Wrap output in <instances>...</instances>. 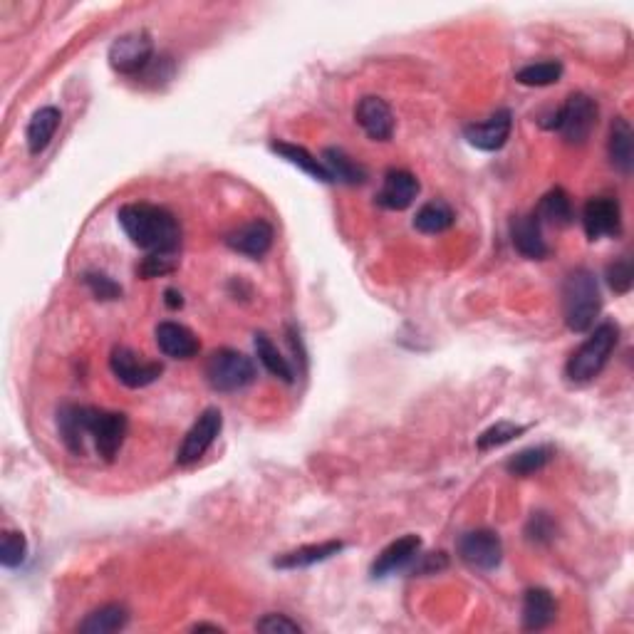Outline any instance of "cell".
I'll use <instances>...</instances> for the list:
<instances>
[{
    "instance_id": "cell-1",
    "label": "cell",
    "mask_w": 634,
    "mask_h": 634,
    "mask_svg": "<svg viewBox=\"0 0 634 634\" xmlns=\"http://www.w3.org/2000/svg\"><path fill=\"white\" fill-rule=\"evenodd\" d=\"M119 226L129 241L147 251V256H176L181 246V226L174 213L154 204H127L117 213Z\"/></svg>"
},
{
    "instance_id": "cell-2",
    "label": "cell",
    "mask_w": 634,
    "mask_h": 634,
    "mask_svg": "<svg viewBox=\"0 0 634 634\" xmlns=\"http://www.w3.org/2000/svg\"><path fill=\"white\" fill-rule=\"evenodd\" d=\"M602 298L595 273L575 268L563 283V315L565 325L573 332H587L600 315Z\"/></svg>"
},
{
    "instance_id": "cell-3",
    "label": "cell",
    "mask_w": 634,
    "mask_h": 634,
    "mask_svg": "<svg viewBox=\"0 0 634 634\" xmlns=\"http://www.w3.org/2000/svg\"><path fill=\"white\" fill-rule=\"evenodd\" d=\"M617 340H620V327H617L615 322H602V325H597L595 332H592L578 350L570 355L568 365H565V374H568L570 382H592L597 374L605 370L607 362H610V355L615 352Z\"/></svg>"
},
{
    "instance_id": "cell-4",
    "label": "cell",
    "mask_w": 634,
    "mask_h": 634,
    "mask_svg": "<svg viewBox=\"0 0 634 634\" xmlns=\"http://www.w3.org/2000/svg\"><path fill=\"white\" fill-rule=\"evenodd\" d=\"M543 127L558 132L568 144L580 147V144H585L587 139H590L592 129L597 127L595 100L582 95V92H578V95H570L568 100H565V105L555 109L553 119L545 122Z\"/></svg>"
},
{
    "instance_id": "cell-5",
    "label": "cell",
    "mask_w": 634,
    "mask_h": 634,
    "mask_svg": "<svg viewBox=\"0 0 634 634\" xmlns=\"http://www.w3.org/2000/svg\"><path fill=\"white\" fill-rule=\"evenodd\" d=\"M206 382L216 392H238L256 379V365L243 352L221 347L206 360Z\"/></svg>"
},
{
    "instance_id": "cell-6",
    "label": "cell",
    "mask_w": 634,
    "mask_h": 634,
    "mask_svg": "<svg viewBox=\"0 0 634 634\" xmlns=\"http://www.w3.org/2000/svg\"><path fill=\"white\" fill-rule=\"evenodd\" d=\"M109 65L119 75H139L154 57V40L147 30L124 33L109 45Z\"/></svg>"
},
{
    "instance_id": "cell-7",
    "label": "cell",
    "mask_w": 634,
    "mask_h": 634,
    "mask_svg": "<svg viewBox=\"0 0 634 634\" xmlns=\"http://www.w3.org/2000/svg\"><path fill=\"white\" fill-rule=\"evenodd\" d=\"M456 553L464 560L469 568L481 570V573H488V570H496L503 560V543L498 538V533L486 528L469 530L459 538L456 543Z\"/></svg>"
},
{
    "instance_id": "cell-8",
    "label": "cell",
    "mask_w": 634,
    "mask_h": 634,
    "mask_svg": "<svg viewBox=\"0 0 634 634\" xmlns=\"http://www.w3.org/2000/svg\"><path fill=\"white\" fill-rule=\"evenodd\" d=\"M223 429V414L216 407H209L201 412V417L196 419L194 426L186 431L184 441H181L179 451H176V464L179 466H191L211 449L213 441L218 439Z\"/></svg>"
},
{
    "instance_id": "cell-9",
    "label": "cell",
    "mask_w": 634,
    "mask_h": 634,
    "mask_svg": "<svg viewBox=\"0 0 634 634\" xmlns=\"http://www.w3.org/2000/svg\"><path fill=\"white\" fill-rule=\"evenodd\" d=\"M109 370L114 377L129 389H142L154 384L164 372V367L159 362L144 360L142 355H137L129 347H114L112 357H109Z\"/></svg>"
},
{
    "instance_id": "cell-10",
    "label": "cell",
    "mask_w": 634,
    "mask_h": 634,
    "mask_svg": "<svg viewBox=\"0 0 634 634\" xmlns=\"http://www.w3.org/2000/svg\"><path fill=\"white\" fill-rule=\"evenodd\" d=\"M129 422L124 414L105 412V409H90V439L95 444L97 454L105 461H114V456L122 449L127 439Z\"/></svg>"
},
{
    "instance_id": "cell-11",
    "label": "cell",
    "mask_w": 634,
    "mask_h": 634,
    "mask_svg": "<svg viewBox=\"0 0 634 634\" xmlns=\"http://www.w3.org/2000/svg\"><path fill=\"white\" fill-rule=\"evenodd\" d=\"M582 228H585L590 241L600 238H617L622 233V209L620 201L610 196H597L590 199L582 209Z\"/></svg>"
},
{
    "instance_id": "cell-12",
    "label": "cell",
    "mask_w": 634,
    "mask_h": 634,
    "mask_svg": "<svg viewBox=\"0 0 634 634\" xmlns=\"http://www.w3.org/2000/svg\"><path fill=\"white\" fill-rule=\"evenodd\" d=\"M513 129V114L508 109L491 114L483 122L466 124L464 137L471 147L481 149V152H498V149L506 147L508 137H511Z\"/></svg>"
},
{
    "instance_id": "cell-13",
    "label": "cell",
    "mask_w": 634,
    "mask_h": 634,
    "mask_svg": "<svg viewBox=\"0 0 634 634\" xmlns=\"http://www.w3.org/2000/svg\"><path fill=\"white\" fill-rule=\"evenodd\" d=\"M419 179L407 169H389L384 174L382 189L377 194V204L387 211H404L417 201Z\"/></svg>"
},
{
    "instance_id": "cell-14",
    "label": "cell",
    "mask_w": 634,
    "mask_h": 634,
    "mask_svg": "<svg viewBox=\"0 0 634 634\" xmlns=\"http://www.w3.org/2000/svg\"><path fill=\"white\" fill-rule=\"evenodd\" d=\"M273 238V226L268 221H263V218H253V221L243 223V226L233 228L228 233L226 246L246 258H263L270 251V246H273Z\"/></svg>"
},
{
    "instance_id": "cell-15",
    "label": "cell",
    "mask_w": 634,
    "mask_h": 634,
    "mask_svg": "<svg viewBox=\"0 0 634 634\" xmlns=\"http://www.w3.org/2000/svg\"><path fill=\"white\" fill-rule=\"evenodd\" d=\"M90 409L85 404H62L57 409V431L67 449L75 456H82L90 439Z\"/></svg>"
},
{
    "instance_id": "cell-16",
    "label": "cell",
    "mask_w": 634,
    "mask_h": 634,
    "mask_svg": "<svg viewBox=\"0 0 634 634\" xmlns=\"http://www.w3.org/2000/svg\"><path fill=\"white\" fill-rule=\"evenodd\" d=\"M355 119L374 142H387L394 134V112L382 97H362L357 102Z\"/></svg>"
},
{
    "instance_id": "cell-17",
    "label": "cell",
    "mask_w": 634,
    "mask_h": 634,
    "mask_svg": "<svg viewBox=\"0 0 634 634\" xmlns=\"http://www.w3.org/2000/svg\"><path fill=\"white\" fill-rule=\"evenodd\" d=\"M419 553H422V538L414 533L402 535V538L389 543L377 555V560L372 563V578H387V575L397 573V570H404L409 563L419 558Z\"/></svg>"
},
{
    "instance_id": "cell-18",
    "label": "cell",
    "mask_w": 634,
    "mask_h": 634,
    "mask_svg": "<svg viewBox=\"0 0 634 634\" xmlns=\"http://www.w3.org/2000/svg\"><path fill=\"white\" fill-rule=\"evenodd\" d=\"M511 241L513 248L521 253L528 261H543L548 258L550 248L543 238V223L540 218L533 213H526V216H518L516 221L511 223Z\"/></svg>"
},
{
    "instance_id": "cell-19",
    "label": "cell",
    "mask_w": 634,
    "mask_h": 634,
    "mask_svg": "<svg viewBox=\"0 0 634 634\" xmlns=\"http://www.w3.org/2000/svg\"><path fill=\"white\" fill-rule=\"evenodd\" d=\"M154 340H157L159 350L166 357H171V360H191L201 350L199 337L186 325H179V322L171 320L159 322L157 330H154Z\"/></svg>"
},
{
    "instance_id": "cell-20",
    "label": "cell",
    "mask_w": 634,
    "mask_h": 634,
    "mask_svg": "<svg viewBox=\"0 0 634 634\" xmlns=\"http://www.w3.org/2000/svg\"><path fill=\"white\" fill-rule=\"evenodd\" d=\"M345 550V543L342 540H325V543H313V545H303V548H295L290 553L278 555L273 560V565L278 570H303V568H313L317 563H325V560L335 558L337 553Z\"/></svg>"
},
{
    "instance_id": "cell-21",
    "label": "cell",
    "mask_w": 634,
    "mask_h": 634,
    "mask_svg": "<svg viewBox=\"0 0 634 634\" xmlns=\"http://www.w3.org/2000/svg\"><path fill=\"white\" fill-rule=\"evenodd\" d=\"M555 612H558V605H555L550 590L530 587V590H526V597H523V630H545V627L555 622Z\"/></svg>"
},
{
    "instance_id": "cell-22",
    "label": "cell",
    "mask_w": 634,
    "mask_h": 634,
    "mask_svg": "<svg viewBox=\"0 0 634 634\" xmlns=\"http://www.w3.org/2000/svg\"><path fill=\"white\" fill-rule=\"evenodd\" d=\"M62 122V112L57 107H40L38 112L33 114L28 124V132H25V139H28V149L33 157L43 154L45 149L53 142L57 127Z\"/></svg>"
},
{
    "instance_id": "cell-23",
    "label": "cell",
    "mask_w": 634,
    "mask_h": 634,
    "mask_svg": "<svg viewBox=\"0 0 634 634\" xmlns=\"http://www.w3.org/2000/svg\"><path fill=\"white\" fill-rule=\"evenodd\" d=\"M607 152H610V161L620 174L630 176L632 164H634V134L627 119L617 117L612 122L610 129V142H607Z\"/></svg>"
},
{
    "instance_id": "cell-24",
    "label": "cell",
    "mask_w": 634,
    "mask_h": 634,
    "mask_svg": "<svg viewBox=\"0 0 634 634\" xmlns=\"http://www.w3.org/2000/svg\"><path fill=\"white\" fill-rule=\"evenodd\" d=\"M270 152L278 154V157L288 161V164L298 166L300 171H305L308 176H313L315 181H322V184H332V176H330V171L325 169V164H322L320 159H315L305 147L273 139V142H270Z\"/></svg>"
},
{
    "instance_id": "cell-25",
    "label": "cell",
    "mask_w": 634,
    "mask_h": 634,
    "mask_svg": "<svg viewBox=\"0 0 634 634\" xmlns=\"http://www.w3.org/2000/svg\"><path fill=\"white\" fill-rule=\"evenodd\" d=\"M322 164L330 171L332 181H340V184L360 186L367 181V169L362 164H357L355 159L347 157L345 149L340 147H327L322 152Z\"/></svg>"
},
{
    "instance_id": "cell-26",
    "label": "cell",
    "mask_w": 634,
    "mask_h": 634,
    "mask_svg": "<svg viewBox=\"0 0 634 634\" xmlns=\"http://www.w3.org/2000/svg\"><path fill=\"white\" fill-rule=\"evenodd\" d=\"M535 216L540 218V223H550V226L565 228L573 223L575 211H573V201L565 194V189H553L540 199L538 209H535Z\"/></svg>"
},
{
    "instance_id": "cell-27",
    "label": "cell",
    "mask_w": 634,
    "mask_h": 634,
    "mask_svg": "<svg viewBox=\"0 0 634 634\" xmlns=\"http://www.w3.org/2000/svg\"><path fill=\"white\" fill-rule=\"evenodd\" d=\"M129 622V612L124 605H105L100 610L90 612L85 620L80 622L77 632L82 634H112L124 630Z\"/></svg>"
},
{
    "instance_id": "cell-28",
    "label": "cell",
    "mask_w": 634,
    "mask_h": 634,
    "mask_svg": "<svg viewBox=\"0 0 634 634\" xmlns=\"http://www.w3.org/2000/svg\"><path fill=\"white\" fill-rule=\"evenodd\" d=\"M456 216L451 211V206L446 201H429L414 216V228L426 236H436V233H444L454 226Z\"/></svg>"
},
{
    "instance_id": "cell-29",
    "label": "cell",
    "mask_w": 634,
    "mask_h": 634,
    "mask_svg": "<svg viewBox=\"0 0 634 634\" xmlns=\"http://www.w3.org/2000/svg\"><path fill=\"white\" fill-rule=\"evenodd\" d=\"M553 446H530V449L518 451L506 461V471L513 476H533L543 471L553 461Z\"/></svg>"
},
{
    "instance_id": "cell-30",
    "label": "cell",
    "mask_w": 634,
    "mask_h": 634,
    "mask_svg": "<svg viewBox=\"0 0 634 634\" xmlns=\"http://www.w3.org/2000/svg\"><path fill=\"white\" fill-rule=\"evenodd\" d=\"M253 345H256V355H258V360L263 362L265 370L273 374V377L283 379L285 384L295 382L293 367L288 365V360L283 357V352H280L278 347L273 345V340H270L265 332H256V340H253Z\"/></svg>"
},
{
    "instance_id": "cell-31",
    "label": "cell",
    "mask_w": 634,
    "mask_h": 634,
    "mask_svg": "<svg viewBox=\"0 0 634 634\" xmlns=\"http://www.w3.org/2000/svg\"><path fill=\"white\" fill-rule=\"evenodd\" d=\"M563 77V65L558 60H543L533 62V65L521 67L516 72V80L526 87H548Z\"/></svg>"
},
{
    "instance_id": "cell-32",
    "label": "cell",
    "mask_w": 634,
    "mask_h": 634,
    "mask_svg": "<svg viewBox=\"0 0 634 634\" xmlns=\"http://www.w3.org/2000/svg\"><path fill=\"white\" fill-rule=\"evenodd\" d=\"M528 431V426L523 424H513V422H498L493 426H488L486 431H483L481 436L476 439V446L478 451H491V449H498V446H506L511 444L513 439H518V436H523Z\"/></svg>"
},
{
    "instance_id": "cell-33",
    "label": "cell",
    "mask_w": 634,
    "mask_h": 634,
    "mask_svg": "<svg viewBox=\"0 0 634 634\" xmlns=\"http://www.w3.org/2000/svg\"><path fill=\"white\" fill-rule=\"evenodd\" d=\"M28 558V540L18 530H5L0 540V563L5 568H20Z\"/></svg>"
},
{
    "instance_id": "cell-34",
    "label": "cell",
    "mask_w": 634,
    "mask_h": 634,
    "mask_svg": "<svg viewBox=\"0 0 634 634\" xmlns=\"http://www.w3.org/2000/svg\"><path fill=\"white\" fill-rule=\"evenodd\" d=\"M607 285H610L617 295L630 293L634 285V268L630 258H620V261L607 265Z\"/></svg>"
},
{
    "instance_id": "cell-35",
    "label": "cell",
    "mask_w": 634,
    "mask_h": 634,
    "mask_svg": "<svg viewBox=\"0 0 634 634\" xmlns=\"http://www.w3.org/2000/svg\"><path fill=\"white\" fill-rule=\"evenodd\" d=\"M85 285L92 290V295H95L97 300H117L119 295H122V288H119L109 275L95 273V270L85 273Z\"/></svg>"
},
{
    "instance_id": "cell-36",
    "label": "cell",
    "mask_w": 634,
    "mask_h": 634,
    "mask_svg": "<svg viewBox=\"0 0 634 634\" xmlns=\"http://www.w3.org/2000/svg\"><path fill=\"white\" fill-rule=\"evenodd\" d=\"M176 270V258L174 256H159V253H154V256H147L142 263H139L137 273L142 275V278H159V275H169Z\"/></svg>"
},
{
    "instance_id": "cell-37",
    "label": "cell",
    "mask_w": 634,
    "mask_h": 634,
    "mask_svg": "<svg viewBox=\"0 0 634 634\" xmlns=\"http://www.w3.org/2000/svg\"><path fill=\"white\" fill-rule=\"evenodd\" d=\"M258 632H268V634H283V632H303V627L295 620H290L288 615H280V612H270V615H263L261 620L256 622Z\"/></svg>"
},
{
    "instance_id": "cell-38",
    "label": "cell",
    "mask_w": 634,
    "mask_h": 634,
    "mask_svg": "<svg viewBox=\"0 0 634 634\" xmlns=\"http://www.w3.org/2000/svg\"><path fill=\"white\" fill-rule=\"evenodd\" d=\"M526 533L533 543H548V540L555 535V526L548 516L538 513V516H533V521H530Z\"/></svg>"
},
{
    "instance_id": "cell-39",
    "label": "cell",
    "mask_w": 634,
    "mask_h": 634,
    "mask_svg": "<svg viewBox=\"0 0 634 634\" xmlns=\"http://www.w3.org/2000/svg\"><path fill=\"white\" fill-rule=\"evenodd\" d=\"M446 565H449V560H446V553H431V555H424L422 565H417V568H414V573L434 575V573H439V570H444Z\"/></svg>"
},
{
    "instance_id": "cell-40",
    "label": "cell",
    "mask_w": 634,
    "mask_h": 634,
    "mask_svg": "<svg viewBox=\"0 0 634 634\" xmlns=\"http://www.w3.org/2000/svg\"><path fill=\"white\" fill-rule=\"evenodd\" d=\"M164 295H166V305H169V308H171V310H179V308H181V305H184V298H181V293H179V290L169 288V290H166V293H164Z\"/></svg>"
},
{
    "instance_id": "cell-41",
    "label": "cell",
    "mask_w": 634,
    "mask_h": 634,
    "mask_svg": "<svg viewBox=\"0 0 634 634\" xmlns=\"http://www.w3.org/2000/svg\"><path fill=\"white\" fill-rule=\"evenodd\" d=\"M206 630L221 632V627H218V625H196V627H194V632H206Z\"/></svg>"
}]
</instances>
